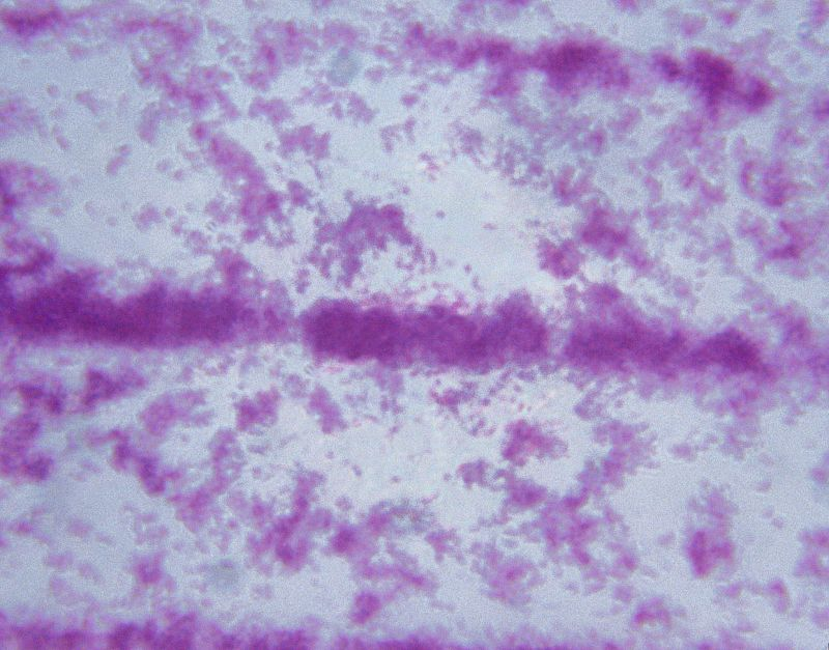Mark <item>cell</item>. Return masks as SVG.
Listing matches in <instances>:
<instances>
[{
  "instance_id": "obj_1",
  "label": "cell",
  "mask_w": 829,
  "mask_h": 650,
  "mask_svg": "<svg viewBox=\"0 0 829 650\" xmlns=\"http://www.w3.org/2000/svg\"><path fill=\"white\" fill-rule=\"evenodd\" d=\"M705 356L736 372L752 370L758 362L755 349L745 339L732 333L712 339L705 348Z\"/></svg>"
},
{
  "instance_id": "obj_2",
  "label": "cell",
  "mask_w": 829,
  "mask_h": 650,
  "mask_svg": "<svg viewBox=\"0 0 829 650\" xmlns=\"http://www.w3.org/2000/svg\"><path fill=\"white\" fill-rule=\"evenodd\" d=\"M355 327V318L352 314L333 310L323 314L316 327L317 347L322 351H332L350 338Z\"/></svg>"
},
{
  "instance_id": "obj_3",
  "label": "cell",
  "mask_w": 829,
  "mask_h": 650,
  "mask_svg": "<svg viewBox=\"0 0 829 650\" xmlns=\"http://www.w3.org/2000/svg\"><path fill=\"white\" fill-rule=\"evenodd\" d=\"M393 321L385 316L375 315L367 318L358 335L353 339L349 347L348 355L351 359H357L363 355L379 349L383 345L381 339L392 332Z\"/></svg>"
}]
</instances>
